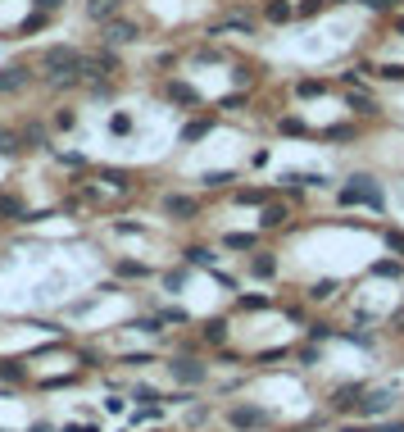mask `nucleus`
I'll use <instances>...</instances> for the list:
<instances>
[{
	"label": "nucleus",
	"mask_w": 404,
	"mask_h": 432,
	"mask_svg": "<svg viewBox=\"0 0 404 432\" xmlns=\"http://www.w3.org/2000/svg\"><path fill=\"white\" fill-rule=\"evenodd\" d=\"M41 69L51 73V86L55 91H64V86H78L82 82V51H73V46H51L41 59Z\"/></svg>",
	"instance_id": "1"
},
{
	"label": "nucleus",
	"mask_w": 404,
	"mask_h": 432,
	"mask_svg": "<svg viewBox=\"0 0 404 432\" xmlns=\"http://www.w3.org/2000/svg\"><path fill=\"white\" fill-rule=\"evenodd\" d=\"M336 201L341 205H368V209H382L386 201H382V187H377V178H368V173H350L346 178V187L336 191Z\"/></svg>",
	"instance_id": "2"
},
{
	"label": "nucleus",
	"mask_w": 404,
	"mask_h": 432,
	"mask_svg": "<svg viewBox=\"0 0 404 432\" xmlns=\"http://www.w3.org/2000/svg\"><path fill=\"white\" fill-rule=\"evenodd\" d=\"M168 373H173V382H182V387H200V382L209 378V368L200 360H191V355H177V360L168 364Z\"/></svg>",
	"instance_id": "3"
},
{
	"label": "nucleus",
	"mask_w": 404,
	"mask_h": 432,
	"mask_svg": "<svg viewBox=\"0 0 404 432\" xmlns=\"http://www.w3.org/2000/svg\"><path fill=\"white\" fill-rule=\"evenodd\" d=\"M164 214L177 218V223H191V218H200V201H195V196H182V191H168L164 196Z\"/></svg>",
	"instance_id": "4"
},
{
	"label": "nucleus",
	"mask_w": 404,
	"mask_h": 432,
	"mask_svg": "<svg viewBox=\"0 0 404 432\" xmlns=\"http://www.w3.org/2000/svg\"><path fill=\"white\" fill-rule=\"evenodd\" d=\"M363 382H346V387H336L332 391V401H327V410H336V414H359V401H363Z\"/></svg>",
	"instance_id": "5"
},
{
	"label": "nucleus",
	"mask_w": 404,
	"mask_h": 432,
	"mask_svg": "<svg viewBox=\"0 0 404 432\" xmlns=\"http://www.w3.org/2000/svg\"><path fill=\"white\" fill-rule=\"evenodd\" d=\"M227 423L237 432H254L268 423V410H259V405H237V410H227Z\"/></svg>",
	"instance_id": "6"
},
{
	"label": "nucleus",
	"mask_w": 404,
	"mask_h": 432,
	"mask_svg": "<svg viewBox=\"0 0 404 432\" xmlns=\"http://www.w3.org/2000/svg\"><path fill=\"white\" fill-rule=\"evenodd\" d=\"M390 405H395V391H390V387H382V391H363L359 414H363V418H382V414H390Z\"/></svg>",
	"instance_id": "7"
},
{
	"label": "nucleus",
	"mask_w": 404,
	"mask_h": 432,
	"mask_svg": "<svg viewBox=\"0 0 404 432\" xmlns=\"http://www.w3.org/2000/svg\"><path fill=\"white\" fill-rule=\"evenodd\" d=\"M346 105H350L354 119H382V101H377L373 91H359V86H354V91L346 96Z\"/></svg>",
	"instance_id": "8"
},
{
	"label": "nucleus",
	"mask_w": 404,
	"mask_h": 432,
	"mask_svg": "<svg viewBox=\"0 0 404 432\" xmlns=\"http://www.w3.org/2000/svg\"><path fill=\"white\" fill-rule=\"evenodd\" d=\"M141 36V23H132V19H109L105 23V46H128V41H137Z\"/></svg>",
	"instance_id": "9"
},
{
	"label": "nucleus",
	"mask_w": 404,
	"mask_h": 432,
	"mask_svg": "<svg viewBox=\"0 0 404 432\" xmlns=\"http://www.w3.org/2000/svg\"><path fill=\"white\" fill-rule=\"evenodd\" d=\"M363 137V123H332V128H323V141L327 146H350Z\"/></svg>",
	"instance_id": "10"
},
{
	"label": "nucleus",
	"mask_w": 404,
	"mask_h": 432,
	"mask_svg": "<svg viewBox=\"0 0 404 432\" xmlns=\"http://www.w3.org/2000/svg\"><path fill=\"white\" fill-rule=\"evenodd\" d=\"M291 19H296V0H264V23H273V28H286Z\"/></svg>",
	"instance_id": "11"
},
{
	"label": "nucleus",
	"mask_w": 404,
	"mask_h": 432,
	"mask_svg": "<svg viewBox=\"0 0 404 432\" xmlns=\"http://www.w3.org/2000/svg\"><path fill=\"white\" fill-rule=\"evenodd\" d=\"M327 91H332V82H327V78H300L296 86H291L296 101H318V96H327Z\"/></svg>",
	"instance_id": "12"
},
{
	"label": "nucleus",
	"mask_w": 404,
	"mask_h": 432,
	"mask_svg": "<svg viewBox=\"0 0 404 432\" xmlns=\"http://www.w3.org/2000/svg\"><path fill=\"white\" fill-rule=\"evenodd\" d=\"M286 218H291V205H277V201H268V205L259 209V228H268V232L286 228Z\"/></svg>",
	"instance_id": "13"
},
{
	"label": "nucleus",
	"mask_w": 404,
	"mask_h": 432,
	"mask_svg": "<svg viewBox=\"0 0 404 432\" xmlns=\"http://www.w3.org/2000/svg\"><path fill=\"white\" fill-rule=\"evenodd\" d=\"M250 278H259V282H273V278H277V255H268V251H254V255H250Z\"/></svg>",
	"instance_id": "14"
},
{
	"label": "nucleus",
	"mask_w": 404,
	"mask_h": 432,
	"mask_svg": "<svg viewBox=\"0 0 404 432\" xmlns=\"http://www.w3.org/2000/svg\"><path fill=\"white\" fill-rule=\"evenodd\" d=\"M254 28H259V23H254V14H227V19H218L209 32L218 36V32H254Z\"/></svg>",
	"instance_id": "15"
},
{
	"label": "nucleus",
	"mask_w": 404,
	"mask_h": 432,
	"mask_svg": "<svg viewBox=\"0 0 404 432\" xmlns=\"http://www.w3.org/2000/svg\"><path fill=\"white\" fill-rule=\"evenodd\" d=\"M28 82H32V73L23 69V64H9V69H0V91H23Z\"/></svg>",
	"instance_id": "16"
},
{
	"label": "nucleus",
	"mask_w": 404,
	"mask_h": 432,
	"mask_svg": "<svg viewBox=\"0 0 404 432\" xmlns=\"http://www.w3.org/2000/svg\"><path fill=\"white\" fill-rule=\"evenodd\" d=\"M273 201V191L268 187H237V205H250V209H264Z\"/></svg>",
	"instance_id": "17"
},
{
	"label": "nucleus",
	"mask_w": 404,
	"mask_h": 432,
	"mask_svg": "<svg viewBox=\"0 0 404 432\" xmlns=\"http://www.w3.org/2000/svg\"><path fill=\"white\" fill-rule=\"evenodd\" d=\"M214 123H218V119H209V114H204V119H191V123H187V128H182V141H187V146H191V141H200V137H209V132H214Z\"/></svg>",
	"instance_id": "18"
},
{
	"label": "nucleus",
	"mask_w": 404,
	"mask_h": 432,
	"mask_svg": "<svg viewBox=\"0 0 404 432\" xmlns=\"http://www.w3.org/2000/svg\"><path fill=\"white\" fill-rule=\"evenodd\" d=\"M336 291H341V282H336V278H318V282H314V287L304 291V296H309L314 305H323V301H332Z\"/></svg>",
	"instance_id": "19"
},
{
	"label": "nucleus",
	"mask_w": 404,
	"mask_h": 432,
	"mask_svg": "<svg viewBox=\"0 0 404 432\" xmlns=\"http://www.w3.org/2000/svg\"><path fill=\"white\" fill-rule=\"evenodd\" d=\"M277 132H281V137H309V123H304L300 114H281L277 119Z\"/></svg>",
	"instance_id": "20"
},
{
	"label": "nucleus",
	"mask_w": 404,
	"mask_h": 432,
	"mask_svg": "<svg viewBox=\"0 0 404 432\" xmlns=\"http://www.w3.org/2000/svg\"><path fill=\"white\" fill-rule=\"evenodd\" d=\"M164 96H168V101H177V105H200L195 86H187V82H168V86H164Z\"/></svg>",
	"instance_id": "21"
},
{
	"label": "nucleus",
	"mask_w": 404,
	"mask_h": 432,
	"mask_svg": "<svg viewBox=\"0 0 404 432\" xmlns=\"http://www.w3.org/2000/svg\"><path fill=\"white\" fill-rule=\"evenodd\" d=\"M223 246L227 251H259V237H254V232H227Z\"/></svg>",
	"instance_id": "22"
},
{
	"label": "nucleus",
	"mask_w": 404,
	"mask_h": 432,
	"mask_svg": "<svg viewBox=\"0 0 404 432\" xmlns=\"http://www.w3.org/2000/svg\"><path fill=\"white\" fill-rule=\"evenodd\" d=\"M200 182H204L209 191H223V187H232V182H237V173H232V169H209Z\"/></svg>",
	"instance_id": "23"
},
{
	"label": "nucleus",
	"mask_w": 404,
	"mask_h": 432,
	"mask_svg": "<svg viewBox=\"0 0 404 432\" xmlns=\"http://www.w3.org/2000/svg\"><path fill=\"white\" fill-rule=\"evenodd\" d=\"M373 278H404V259H400V255L377 259V264H373Z\"/></svg>",
	"instance_id": "24"
},
{
	"label": "nucleus",
	"mask_w": 404,
	"mask_h": 432,
	"mask_svg": "<svg viewBox=\"0 0 404 432\" xmlns=\"http://www.w3.org/2000/svg\"><path fill=\"white\" fill-rule=\"evenodd\" d=\"M87 14H91L95 23H109V19H118V0H91Z\"/></svg>",
	"instance_id": "25"
},
{
	"label": "nucleus",
	"mask_w": 404,
	"mask_h": 432,
	"mask_svg": "<svg viewBox=\"0 0 404 432\" xmlns=\"http://www.w3.org/2000/svg\"><path fill=\"white\" fill-rule=\"evenodd\" d=\"M19 151H28V146H23V132L0 128V155H19Z\"/></svg>",
	"instance_id": "26"
},
{
	"label": "nucleus",
	"mask_w": 404,
	"mask_h": 432,
	"mask_svg": "<svg viewBox=\"0 0 404 432\" xmlns=\"http://www.w3.org/2000/svg\"><path fill=\"white\" fill-rule=\"evenodd\" d=\"M182 255H187V264H195V268H214V251L209 246H187Z\"/></svg>",
	"instance_id": "27"
},
{
	"label": "nucleus",
	"mask_w": 404,
	"mask_h": 432,
	"mask_svg": "<svg viewBox=\"0 0 404 432\" xmlns=\"http://www.w3.org/2000/svg\"><path fill=\"white\" fill-rule=\"evenodd\" d=\"M204 341L209 346H223L227 341V318H209V323H204V332H200Z\"/></svg>",
	"instance_id": "28"
},
{
	"label": "nucleus",
	"mask_w": 404,
	"mask_h": 432,
	"mask_svg": "<svg viewBox=\"0 0 404 432\" xmlns=\"http://www.w3.org/2000/svg\"><path fill=\"white\" fill-rule=\"evenodd\" d=\"M363 73H373V78H382V82H404V64H382V69L363 64Z\"/></svg>",
	"instance_id": "29"
},
{
	"label": "nucleus",
	"mask_w": 404,
	"mask_h": 432,
	"mask_svg": "<svg viewBox=\"0 0 404 432\" xmlns=\"http://www.w3.org/2000/svg\"><path fill=\"white\" fill-rule=\"evenodd\" d=\"M23 146H28V151H41L46 146V128L41 123H28V128H23Z\"/></svg>",
	"instance_id": "30"
},
{
	"label": "nucleus",
	"mask_w": 404,
	"mask_h": 432,
	"mask_svg": "<svg viewBox=\"0 0 404 432\" xmlns=\"http://www.w3.org/2000/svg\"><path fill=\"white\" fill-rule=\"evenodd\" d=\"M150 268L141 264V259H118V278H145Z\"/></svg>",
	"instance_id": "31"
},
{
	"label": "nucleus",
	"mask_w": 404,
	"mask_h": 432,
	"mask_svg": "<svg viewBox=\"0 0 404 432\" xmlns=\"http://www.w3.org/2000/svg\"><path fill=\"white\" fill-rule=\"evenodd\" d=\"M323 9H327V0H300L296 19H314V14H323Z\"/></svg>",
	"instance_id": "32"
},
{
	"label": "nucleus",
	"mask_w": 404,
	"mask_h": 432,
	"mask_svg": "<svg viewBox=\"0 0 404 432\" xmlns=\"http://www.w3.org/2000/svg\"><path fill=\"white\" fill-rule=\"evenodd\" d=\"M296 360H300L304 368H309V364H318V360H323V351H318V341H309V346H300V351H296Z\"/></svg>",
	"instance_id": "33"
},
{
	"label": "nucleus",
	"mask_w": 404,
	"mask_h": 432,
	"mask_svg": "<svg viewBox=\"0 0 404 432\" xmlns=\"http://www.w3.org/2000/svg\"><path fill=\"white\" fill-rule=\"evenodd\" d=\"M100 178L109 182V187H118V191H128V187H132V182H128V173H123V169H105V173H100Z\"/></svg>",
	"instance_id": "34"
},
{
	"label": "nucleus",
	"mask_w": 404,
	"mask_h": 432,
	"mask_svg": "<svg viewBox=\"0 0 404 432\" xmlns=\"http://www.w3.org/2000/svg\"><path fill=\"white\" fill-rule=\"evenodd\" d=\"M382 237H386V246H390V255H400V259H404V232H400V228H386Z\"/></svg>",
	"instance_id": "35"
},
{
	"label": "nucleus",
	"mask_w": 404,
	"mask_h": 432,
	"mask_svg": "<svg viewBox=\"0 0 404 432\" xmlns=\"http://www.w3.org/2000/svg\"><path fill=\"white\" fill-rule=\"evenodd\" d=\"M164 287H168V291H182V287H187V268H168V273H164Z\"/></svg>",
	"instance_id": "36"
},
{
	"label": "nucleus",
	"mask_w": 404,
	"mask_h": 432,
	"mask_svg": "<svg viewBox=\"0 0 404 432\" xmlns=\"http://www.w3.org/2000/svg\"><path fill=\"white\" fill-rule=\"evenodd\" d=\"M0 218H23V205L14 196H0Z\"/></svg>",
	"instance_id": "37"
},
{
	"label": "nucleus",
	"mask_w": 404,
	"mask_h": 432,
	"mask_svg": "<svg viewBox=\"0 0 404 432\" xmlns=\"http://www.w3.org/2000/svg\"><path fill=\"white\" fill-rule=\"evenodd\" d=\"M286 355H291V346H273V351H259L254 360H259V364H273V360H286Z\"/></svg>",
	"instance_id": "38"
},
{
	"label": "nucleus",
	"mask_w": 404,
	"mask_h": 432,
	"mask_svg": "<svg viewBox=\"0 0 404 432\" xmlns=\"http://www.w3.org/2000/svg\"><path fill=\"white\" fill-rule=\"evenodd\" d=\"M109 132H114V137H128V132H132V119H128V114H114V119H109Z\"/></svg>",
	"instance_id": "39"
},
{
	"label": "nucleus",
	"mask_w": 404,
	"mask_h": 432,
	"mask_svg": "<svg viewBox=\"0 0 404 432\" xmlns=\"http://www.w3.org/2000/svg\"><path fill=\"white\" fill-rule=\"evenodd\" d=\"M241 310H268V305H273V301H268V296H241Z\"/></svg>",
	"instance_id": "40"
},
{
	"label": "nucleus",
	"mask_w": 404,
	"mask_h": 432,
	"mask_svg": "<svg viewBox=\"0 0 404 432\" xmlns=\"http://www.w3.org/2000/svg\"><path fill=\"white\" fill-rule=\"evenodd\" d=\"M41 28H46V14H32V19H23V23H19V32H23V36H28V32H41Z\"/></svg>",
	"instance_id": "41"
},
{
	"label": "nucleus",
	"mask_w": 404,
	"mask_h": 432,
	"mask_svg": "<svg viewBox=\"0 0 404 432\" xmlns=\"http://www.w3.org/2000/svg\"><path fill=\"white\" fill-rule=\"evenodd\" d=\"M0 378H5V382H19V378H23V368H19L14 360H0Z\"/></svg>",
	"instance_id": "42"
},
{
	"label": "nucleus",
	"mask_w": 404,
	"mask_h": 432,
	"mask_svg": "<svg viewBox=\"0 0 404 432\" xmlns=\"http://www.w3.org/2000/svg\"><path fill=\"white\" fill-rule=\"evenodd\" d=\"M327 337H336V328H327V323H309V341H327Z\"/></svg>",
	"instance_id": "43"
},
{
	"label": "nucleus",
	"mask_w": 404,
	"mask_h": 432,
	"mask_svg": "<svg viewBox=\"0 0 404 432\" xmlns=\"http://www.w3.org/2000/svg\"><path fill=\"white\" fill-rule=\"evenodd\" d=\"M55 128H78V114H73V109H59V114H55Z\"/></svg>",
	"instance_id": "44"
},
{
	"label": "nucleus",
	"mask_w": 404,
	"mask_h": 432,
	"mask_svg": "<svg viewBox=\"0 0 404 432\" xmlns=\"http://www.w3.org/2000/svg\"><path fill=\"white\" fill-rule=\"evenodd\" d=\"M373 14H395V0H363Z\"/></svg>",
	"instance_id": "45"
},
{
	"label": "nucleus",
	"mask_w": 404,
	"mask_h": 432,
	"mask_svg": "<svg viewBox=\"0 0 404 432\" xmlns=\"http://www.w3.org/2000/svg\"><path fill=\"white\" fill-rule=\"evenodd\" d=\"M359 82H363V69H346V73H341V86H350V91H354Z\"/></svg>",
	"instance_id": "46"
},
{
	"label": "nucleus",
	"mask_w": 404,
	"mask_h": 432,
	"mask_svg": "<svg viewBox=\"0 0 404 432\" xmlns=\"http://www.w3.org/2000/svg\"><path fill=\"white\" fill-rule=\"evenodd\" d=\"M304 187H332V178L327 173H304Z\"/></svg>",
	"instance_id": "47"
},
{
	"label": "nucleus",
	"mask_w": 404,
	"mask_h": 432,
	"mask_svg": "<svg viewBox=\"0 0 404 432\" xmlns=\"http://www.w3.org/2000/svg\"><path fill=\"white\" fill-rule=\"evenodd\" d=\"M246 101H250V96H246V91H237V96H223V101H218V105H223V109H241Z\"/></svg>",
	"instance_id": "48"
},
{
	"label": "nucleus",
	"mask_w": 404,
	"mask_h": 432,
	"mask_svg": "<svg viewBox=\"0 0 404 432\" xmlns=\"http://www.w3.org/2000/svg\"><path fill=\"white\" fill-rule=\"evenodd\" d=\"M195 59H204V64H214V59H223V51H214V46H200Z\"/></svg>",
	"instance_id": "49"
},
{
	"label": "nucleus",
	"mask_w": 404,
	"mask_h": 432,
	"mask_svg": "<svg viewBox=\"0 0 404 432\" xmlns=\"http://www.w3.org/2000/svg\"><path fill=\"white\" fill-rule=\"evenodd\" d=\"M204 418H209V410H204V405H200V410H191V414H187V423H191V428H200Z\"/></svg>",
	"instance_id": "50"
},
{
	"label": "nucleus",
	"mask_w": 404,
	"mask_h": 432,
	"mask_svg": "<svg viewBox=\"0 0 404 432\" xmlns=\"http://www.w3.org/2000/svg\"><path fill=\"white\" fill-rule=\"evenodd\" d=\"M386 323L395 328V332H404V305H400V310H390V318H386Z\"/></svg>",
	"instance_id": "51"
},
{
	"label": "nucleus",
	"mask_w": 404,
	"mask_h": 432,
	"mask_svg": "<svg viewBox=\"0 0 404 432\" xmlns=\"http://www.w3.org/2000/svg\"><path fill=\"white\" fill-rule=\"evenodd\" d=\"M137 401H141V405H145V401L155 405V401H159V391H155V387H137Z\"/></svg>",
	"instance_id": "52"
},
{
	"label": "nucleus",
	"mask_w": 404,
	"mask_h": 432,
	"mask_svg": "<svg viewBox=\"0 0 404 432\" xmlns=\"http://www.w3.org/2000/svg\"><path fill=\"white\" fill-rule=\"evenodd\" d=\"M164 323H187V310H164Z\"/></svg>",
	"instance_id": "53"
},
{
	"label": "nucleus",
	"mask_w": 404,
	"mask_h": 432,
	"mask_svg": "<svg viewBox=\"0 0 404 432\" xmlns=\"http://www.w3.org/2000/svg\"><path fill=\"white\" fill-rule=\"evenodd\" d=\"M59 5H64V0H36V9H41V14H55Z\"/></svg>",
	"instance_id": "54"
},
{
	"label": "nucleus",
	"mask_w": 404,
	"mask_h": 432,
	"mask_svg": "<svg viewBox=\"0 0 404 432\" xmlns=\"http://www.w3.org/2000/svg\"><path fill=\"white\" fill-rule=\"evenodd\" d=\"M390 23H395V32L404 36V9H395V14H390Z\"/></svg>",
	"instance_id": "55"
},
{
	"label": "nucleus",
	"mask_w": 404,
	"mask_h": 432,
	"mask_svg": "<svg viewBox=\"0 0 404 432\" xmlns=\"http://www.w3.org/2000/svg\"><path fill=\"white\" fill-rule=\"evenodd\" d=\"M346 432H377V428H373V423H363V428H346Z\"/></svg>",
	"instance_id": "56"
},
{
	"label": "nucleus",
	"mask_w": 404,
	"mask_h": 432,
	"mask_svg": "<svg viewBox=\"0 0 404 432\" xmlns=\"http://www.w3.org/2000/svg\"><path fill=\"white\" fill-rule=\"evenodd\" d=\"M64 432H95V428H64Z\"/></svg>",
	"instance_id": "57"
},
{
	"label": "nucleus",
	"mask_w": 404,
	"mask_h": 432,
	"mask_svg": "<svg viewBox=\"0 0 404 432\" xmlns=\"http://www.w3.org/2000/svg\"><path fill=\"white\" fill-rule=\"evenodd\" d=\"M32 432H51V428H46V423H36V428H32Z\"/></svg>",
	"instance_id": "58"
},
{
	"label": "nucleus",
	"mask_w": 404,
	"mask_h": 432,
	"mask_svg": "<svg viewBox=\"0 0 404 432\" xmlns=\"http://www.w3.org/2000/svg\"><path fill=\"white\" fill-rule=\"evenodd\" d=\"M327 5H350V0H327Z\"/></svg>",
	"instance_id": "59"
},
{
	"label": "nucleus",
	"mask_w": 404,
	"mask_h": 432,
	"mask_svg": "<svg viewBox=\"0 0 404 432\" xmlns=\"http://www.w3.org/2000/svg\"><path fill=\"white\" fill-rule=\"evenodd\" d=\"M395 9H404V0H395Z\"/></svg>",
	"instance_id": "60"
}]
</instances>
